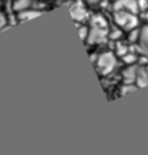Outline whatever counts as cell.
Returning <instances> with one entry per match:
<instances>
[{
  "mask_svg": "<svg viewBox=\"0 0 148 155\" xmlns=\"http://www.w3.org/2000/svg\"><path fill=\"white\" fill-rule=\"evenodd\" d=\"M114 21L118 25L121 29L124 30H132L135 27H137L139 21L136 18V15L133 12H129V11H124V10H118L114 14Z\"/></svg>",
  "mask_w": 148,
  "mask_h": 155,
  "instance_id": "6da1fadb",
  "label": "cell"
},
{
  "mask_svg": "<svg viewBox=\"0 0 148 155\" xmlns=\"http://www.w3.org/2000/svg\"><path fill=\"white\" fill-rule=\"evenodd\" d=\"M116 65L117 59L113 52H105V53L99 54V57L97 60V68L102 75H109L110 72H113Z\"/></svg>",
  "mask_w": 148,
  "mask_h": 155,
  "instance_id": "7a4b0ae2",
  "label": "cell"
},
{
  "mask_svg": "<svg viewBox=\"0 0 148 155\" xmlns=\"http://www.w3.org/2000/svg\"><path fill=\"white\" fill-rule=\"evenodd\" d=\"M108 37H109L108 27L92 25V27L88 30V35H87L86 41H88V44H102L105 42Z\"/></svg>",
  "mask_w": 148,
  "mask_h": 155,
  "instance_id": "3957f363",
  "label": "cell"
},
{
  "mask_svg": "<svg viewBox=\"0 0 148 155\" xmlns=\"http://www.w3.org/2000/svg\"><path fill=\"white\" fill-rule=\"evenodd\" d=\"M114 10H124L136 14L139 11V0H117L114 3Z\"/></svg>",
  "mask_w": 148,
  "mask_h": 155,
  "instance_id": "277c9868",
  "label": "cell"
},
{
  "mask_svg": "<svg viewBox=\"0 0 148 155\" xmlns=\"http://www.w3.org/2000/svg\"><path fill=\"white\" fill-rule=\"evenodd\" d=\"M137 42L139 52L148 59V26H144L143 29H140V35H139Z\"/></svg>",
  "mask_w": 148,
  "mask_h": 155,
  "instance_id": "5b68a950",
  "label": "cell"
},
{
  "mask_svg": "<svg viewBox=\"0 0 148 155\" xmlns=\"http://www.w3.org/2000/svg\"><path fill=\"white\" fill-rule=\"evenodd\" d=\"M69 11H71V16H72L75 21H78V22L84 21V19L87 18V15H88V12H87L86 7H84V5L82 4L80 2L75 3V4L71 7Z\"/></svg>",
  "mask_w": 148,
  "mask_h": 155,
  "instance_id": "8992f818",
  "label": "cell"
},
{
  "mask_svg": "<svg viewBox=\"0 0 148 155\" xmlns=\"http://www.w3.org/2000/svg\"><path fill=\"white\" fill-rule=\"evenodd\" d=\"M135 84L137 86V87H146V86H148V71H147V67H137Z\"/></svg>",
  "mask_w": 148,
  "mask_h": 155,
  "instance_id": "52a82bcc",
  "label": "cell"
},
{
  "mask_svg": "<svg viewBox=\"0 0 148 155\" xmlns=\"http://www.w3.org/2000/svg\"><path fill=\"white\" fill-rule=\"evenodd\" d=\"M42 14L41 10H37V8H27V10H23L21 12H18V21L23 22V21H30L33 18H37Z\"/></svg>",
  "mask_w": 148,
  "mask_h": 155,
  "instance_id": "ba28073f",
  "label": "cell"
},
{
  "mask_svg": "<svg viewBox=\"0 0 148 155\" xmlns=\"http://www.w3.org/2000/svg\"><path fill=\"white\" fill-rule=\"evenodd\" d=\"M136 72H137V67L129 64V67H127L122 71V79H124V82L125 83H135Z\"/></svg>",
  "mask_w": 148,
  "mask_h": 155,
  "instance_id": "9c48e42d",
  "label": "cell"
},
{
  "mask_svg": "<svg viewBox=\"0 0 148 155\" xmlns=\"http://www.w3.org/2000/svg\"><path fill=\"white\" fill-rule=\"evenodd\" d=\"M12 8L18 12L27 10V8H33V0H14Z\"/></svg>",
  "mask_w": 148,
  "mask_h": 155,
  "instance_id": "30bf717a",
  "label": "cell"
},
{
  "mask_svg": "<svg viewBox=\"0 0 148 155\" xmlns=\"http://www.w3.org/2000/svg\"><path fill=\"white\" fill-rule=\"evenodd\" d=\"M92 25H95V26L108 27V22H106V19L103 18L102 15H95L94 18H92Z\"/></svg>",
  "mask_w": 148,
  "mask_h": 155,
  "instance_id": "8fae6325",
  "label": "cell"
},
{
  "mask_svg": "<svg viewBox=\"0 0 148 155\" xmlns=\"http://www.w3.org/2000/svg\"><path fill=\"white\" fill-rule=\"evenodd\" d=\"M137 88V86L133 84V83H125L124 86L121 87V94H127V93H132Z\"/></svg>",
  "mask_w": 148,
  "mask_h": 155,
  "instance_id": "7c38bea8",
  "label": "cell"
},
{
  "mask_svg": "<svg viewBox=\"0 0 148 155\" xmlns=\"http://www.w3.org/2000/svg\"><path fill=\"white\" fill-rule=\"evenodd\" d=\"M122 60H124L127 64H133V63L137 60V57H136L133 53H128V52H127V53L122 54Z\"/></svg>",
  "mask_w": 148,
  "mask_h": 155,
  "instance_id": "4fadbf2b",
  "label": "cell"
},
{
  "mask_svg": "<svg viewBox=\"0 0 148 155\" xmlns=\"http://www.w3.org/2000/svg\"><path fill=\"white\" fill-rule=\"evenodd\" d=\"M129 31H130L129 41H130V42H136V41L139 40V35H140V29H137V27H135V29L129 30Z\"/></svg>",
  "mask_w": 148,
  "mask_h": 155,
  "instance_id": "5bb4252c",
  "label": "cell"
},
{
  "mask_svg": "<svg viewBox=\"0 0 148 155\" xmlns=\"http://www.w3.org/2000/svg\"><path fill=\"white\" fill-rule=\"evenodd\" d=\"M121 35H122V33H121V30H113V31H110L109 33V37L111 38V40H120L121 38Z\"/></svg>",
  "mask_w": 148,
  "mask_h": 155,
  "instance_id": "9a60e30c",
  "label": "cell"
},
{
  "mask_svg": "<svg viewBox=\"0 0 148 155\" xmlns=\"http://www.w3.org/2000/svg\"><path fill=\"white\" fill-rule=\"evenodd\" d=\"M88 27H79V33H80V37H82V40H87V35H88Z\"/></svg>",
  "mask_w": 148,
  "mask_h": 155,
  "instance_id": "2e32d148",
  "label": "cell"
},
{
  "mask_svg": "<svg viewBox=\"0 0 148 155\" xmlns=\"http://www.w3.org/2000/svg\"><path fill=\"white\" fill-rule=\"evenodd\" d=\"M5 25H7V19H5V16L3 14H0V30L4 29Z\"/></svg>",
  "mask_w": 148,
  "mask_h": 155,
  "instance_id": "e0dca14e",
  "label": "cell"
},
{
  "mask_svg": "<svg viewBox=\"0 0 148 155\" xmlns=\"http://www.w3.org/2000/svg\"><path fill=\"white\" fill-rule=\"evenodd\" d=\"M147 71H148V67H147Z\"/></svg>",
  "mask_w": 148,
  "mask_h": 155,
  "instance_id": "ac0fdd59",
  "label": "cell"
}]
</instances>
